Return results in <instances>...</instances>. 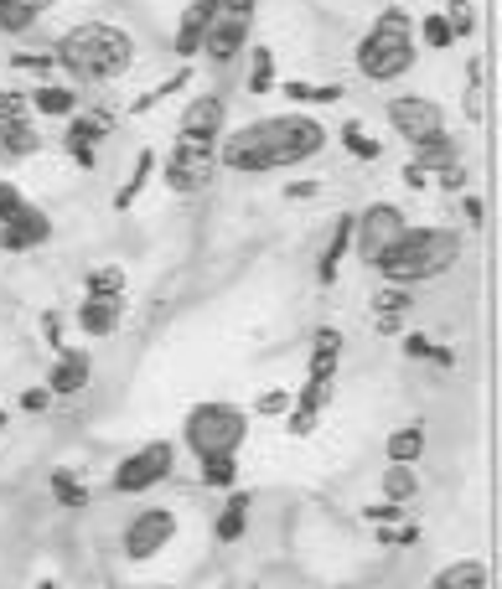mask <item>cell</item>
Returning a JSON list of instances; mask_svg holds the SVG:
<instances>
[{"mask_svg":"<svg viewBox=\"0 0 502 589\" xmlns=\"http://www.w3.org/2000/svg\"><path fill=\"white\" fill-rule=\"evenodd\" d=\"M327 145V130L311 114H270L254 119L244 130H233L218 150V161L233 171H275V166H295Z\"/></svg>","mask_w":502,"mask_h":589,"instance_id":"1","label":"cell"},{"mask_svg":"<svg viewBox=\"0 0 502 589\" xmlns=\"http://www.w3.org/2000/svg\"><path fill=\"white\" fill-rule=\"evenodd\" d=\"M57 62H63L73 78H83V83H109V78L130 73L135 42H130V31L109 26V21H83V26L63 31V42H57Z\"/></svg>","mask_w":502,"mask_h":589,"instance_id":"2","label":"cell"},{"mask_svg":"<svg viewBox=\"0 0 502 589\" xmlns=\"http://www.w3.org/2000/svg\"><path fill=\"white\" fill-rule=\"evenodd\" d=\"M461 259V238L451 228H404L383 254L373 259V269L394 285H415V279H435Z\"/></svg>","mask_w":502,"mask_h":589,"instance_id":"3","label":"cell"},{"mask_svg":"<svg viewBox=\"0 0 502 589\" xmlns=\"http://www.w3.org/2000/svg\"><path fill=\"white\" fill-rule=\"evenodd\" d=\"M358 68H363V78H378V83L404 78L415 68V21H409L404 6L383 11L373 21V31L358 42Z\"/></svg>","mask_w":502,"mask_h":589,"instance_id":"4","label":"cell"},{"mask_svg":"<svg viewBox=\"0 0 502 589\" xmlns=\"http://www.w3.org/2000/svg\"><path fill=\"white\" fill-rule=\"evenodd\" d=\"M182 440L197 460L208 455H239L244 440H249V414L239 409V403H197V409L187 414V429Z\"/></svg>","mask_w":502,"mask_h":589,"instance_id":"5","label":"cell"},{"mask_svg":"<svg viewBox=\"0 0 502 589\" xmlns=\"http://www.w3.org/2000/svg\"><path fill=\"white\" fill-rule=\"evenodd\" d=\"M337 357H342V336L327 326L311 347V367H306V388L301 398L290 403V429L295 434H311L321 424V409H327V393H332V378H337Z\"/></svg>","mask_w":502,"mask_h":589,"instance_id":"6","label":"cell"},{"mask_svg":"<svg viewBox=\"0 0 502 589\" xmlns=\"http://www.w3.org/2000/svg\"><path fill=\"white\" fill-rule=\"evenodd\" d=\"M389 124H394L409 145L446 140V109H440L435 99H415V93H404V99L389 104Z\"/></svg>","mask_w":502,"mask_h":589,"instance_id":"7","label":"cell"},{"mask_svg":"<svg viewBox=\"0 0 502 589\" xmlns=\"http://www.w3.org/2000/svg\"><path fill=\"white\" fill-rule=\"evenodd\" d=\"M404 228H409V223H404V212H399V207H389V202H373V207H363L358 223H352V254L373 264V259H378L383 248H389Z\"/></svg>","mask_w":502,"mask_h":589,"instance_id":"8","label":"cell"},{"mask_svg":"<svg viewBox=\"0 0 502 589\" xmlns=\"http://www.w3.org/2000/svg\"><path fill=\"white\" fill-rule=\"evenodd\" d=\"M171 460H176V450H171L166 440H156V445H145V450L125 455V460H120V471H114V491H125V496L151 491L156 481L171 476Z\"/></svg>","mask_w":502,"mask_h":589,"instance_id":"9","label":"cell"},{"mask_svg":"<svg viewBox=\"0 0 502 589\" xmlns=\"http://www.w3.org/2000/svg\"><path fill=\"white\" fill-rule=\"evenodd\" d=\"M213 171H218L213 150L182 140L171 150V161H166V186H171V192H182V197H192V192H202V186L213 181Z\"/></svg>","mask_w":502,"mask_h":589,"instance_id":"10","label":"cell"},{"mask_svg":"<svg viewBox=\"0 0 502 589\" xmlns=\"http://www.w3.org/2000/svg\"><path fill=\"white\" fill-rule=\"evenodd\" d=\"M171 538H176V517H171L166 507H151V512H140V517L125 527V558L145 564V558H156Z\"/></svg>","mask_w":502,"mask_h":589,"instance_id":"11","label":"cell"},{"mask_svg":"<svg viewBox=\"0 0 502 589\" xmlns=\"http://www.w3.org/2000/svg\"><path fill=\"white\" fill-rule=\"evenodd\" d=\"M47 238H52V223H47V212H37V207H21L16 217L0 223V248H6V254H26V248H37Z\"/></svg>","mask_w":502,"mask_h":589,"instance_id":"12","label":"cell"},{"mask_svg":"<svg viewBox=\"0 0 502 589\" xmlns=\"http://www.w3.org/2000/svg\"><path fill=\"white\" fill-rule=\"evenodd\" d=\"M218 130H223V99H218V93H202V99H192L187 114H182V140L213 145Z\"/></svg>","mask_w":502,"mask_h":589,"instance_id":"13","label":"cell"},{"mask_svg":"<svg viewBox=\"0 0 502 589\" xmlns=\"http://www.w3.org/2000/svg\"><path fill=\"white\" fill-rule=\"evenodd\" d=\"M244 42H249V21L244 16H213V26H208V37H202V52H208L213 62H233L244 52Z\"/></svg>","mask_w":502,"mask_h":589,"instance_id":"14","label":"cell"},{"mask_svg":"<svg viewBox=\"0 0 502 589\" xmlns=\"http://www.w3.org/2000/svg\"><path fill=\"white\" fill-rule=\"evenodd\" d=\"M213 16H218V0H192L187 16H182V26H176V52L192 57V52L202 47V37H208Z\"/></svg>","mask_w":502,"mask_h":589,"instance_id":"15","label":"cell"},{"mask_svg":"<svg viewBox=\"0 0 502 589\" xmlns=\"http://www.w3.org/2000/svg\"><path fill=\"white\" fill-rule=\"evenodd\" d=\"M88 352H63L57 357V367H52V378H47V388L52 393H83L88 388Z\"/></svg>","mask_w":502,"mask_h":589,"instance_id":"16","label":"cell"},{"mask_svg":"<svg viewBox=\"0 0 502 589\" xmlns=\"http://www.w3.org/2000/svg\"><path fill=\"white\" fill-rule=\"evenodd\" d=\"M109 135V119L104 114H88L78 124H68V150L78 155V166H94V140Z\"/></svg>","mask_w":502,"mask_h":589,"instance_id":"17","label":"cell"},{"mask_svg":"<svg viewBox=\"0 0 502 589\" xmlns=\"http://www.w3.org/2000/svg\"><path fill=\"white\" fill-rule=\"evenodd\" d=\"M78 326L88 336H114V326H120V300H99V295H88L78 305Z\"/></svg>","mask_w":502,"mask_h":589,"instance_id":"18","label":"cell"},{"mask_svg":"<svg viewBox=\"0 0 502 589\" xmlns=\"http://www.w3.org/2000/svg\"><path fill=\"white\" fill-rule=\"evenodd\" d=\"M430 589H487V564H477V558H461V564H446Z\"/></svg>","mask_w":502,"mask_h":589,"instance_id":"19","label":"cell"},{"mask_svg":"<svg viewBox=\"0 0 502 589\" xmlns=\"http://www.w3.org/2000/svg\"><path fill=\"white\" fill-rule=\"evenodd\" d=\"M26 104H32L37 114H47V119H57V114H73V88H68V83H47V88H37Z\"/></svg>","mask_w":502,"mask_h":589,"instance_id":"20","label":"cell"},{"mask_svg":"<svg viewBox=\"0 0 502 589\" xmlns=\"http://www.w3.org/2000/svg\"><path fill=\"white\" fill-rule=\"evenodd\" d=\"M420 450H425V429H420V424H409V429H394V434H389V460H394V465H415Z\"/></svg>","mask_w":502,"mask_h":589,"instance_id":"21","label":"cell"},{"mask_svg":"<svg viewBox=\"0 0 502 589\" xmlns=\"http://www.w3.org/2000/svg\"><path fill=\"white\" fill-rule=\"evenodd\" d=\"M0 145H6L11 155H37V130L26 119H0Z\"/></svg>","mask_w":502,"mask_h":589,"instance_id":"22","label":"cell"},{"mask_svg":"<svg viewBox=\"0 0 502 589\" xmlns=\"http://www.w3.org/2000/svg\"><path fill=\"white\" fill-rule=\"evenodd\" d=\"M244 522H249V496L233 491L228 507H223V517H218V538H223V543H239V538H244Z\"/></svg>","mask_w":502,"mask_h":589,"instance_id":"23","label":"cell"},{"mask_svg":"<svg viewBox=\"0 0 502 589\" xmlns=\"http://www.w3.org/2000/svg\"><path fill=\"white\" fill-rule=\"evenodd\" d=\"M420 491V481H415V471H409V465H389V476H383V496H389L394 507H404L409 496Z\"/></svg>","mask_w":502,"mask_h":589,"instance_id":"24","label":"cell"},{"mask_svg":"<svg viewBox=\"0 0 502 589\" xmlns=\"http://www.w3.org/2000/svg\"><path fill=\"white\" fill-rule=\"evenodd\" d=\"M347 248H352V217H342L337 233H332V248L321 254V279H337V264H342Z\"/></svg>","mask_w":502,"mask_h":589,"instance_id":"25","label":"cell"},{"mask_svg":"<svg viewBox=\"0 0 502 589\" xmlns=\"http://www.w3.org/2000/svg\"><path fill=\"white\" fill-rule=\"evenodd\" d=\"M233 476H239V455H208L202 460V481L208 486H233Z\"/></svg>","mask_w":502,"mask_h":589,"instance_id":"26","label":"cell"},{"mask_svg":"<svg viewBox=\"0 0 502 589\" xmlns=\"http://www.w3.org/2000/svg\"><path fill=\"white\" fill-rule=\"evenodd\" d=\"M120 290H125V269H94V274H88V295L120 300Z\"/></svg>","mask_w":502,"mask_h":589,"instance_id":"27","label":"cell"},{"mask_svg":"<svg viewBox=\"0 0 502 589\" xmlns=\"http://www.w3.org/2000/svg\"><path fill=\"white\" fill-rule=\"evenodd\" d=\"M378 310H383V316H378V331L394 336V331H399L394 316H399V310H409V295H404V290H383V295H378Z\"/></svg>","mask_w":502,"mask_h":589,"instance_id":"28","label":"cell"},{"mask_svg":"<svg viewBox=\"0 0 502 589\" xmlns=\"http://www.w3.org/2000/svg\"><path fill=\"white\" fill-rule=\"evenodd\" d=\"M275 88V57L254 47V73H249V93H270Z\"/></svg>","mask_w":502,"mask_h":589,"instance_id":"29","label":"cell"},{"mask_svg":"<svg viewBox=\"0 0 502 589\" xmlns=\"http://www.w3.org/2000/svg\"><path fill=\"white\" fill-rule=\"evenodd\" d=\"M52 491H57V502H63V507H83V502H88L83 481H73L68 471H57V476H52Z\"/></svg>","mask_w":502,"mask_h":589,"instance_id":"30","label":"cell"},{"mask_svg":"<svg viewBox=\"0 0 502 589\" xmlns=\"http://www.w3.org/2000/svg\"><path fill=\"white\" fill-rule=\"evenodd\" d=\"M420 37H425L430 47H451V42H456V31H451V21H446V16H425Z\"/></svg>","mask_w":502,"mask_h":589,"instance_id":"31","label":"cell"},{"mask_svg":"<svg viewBox=\"0 0 502 589\" xmlns=\"http://www.w3.org/2000/svg\"><path fill=\"white\" fill-rule=\"evenodd\" d=\"M37 16L26 11V6H16V0H0V31H26Z\"/></svg>","mask_w":502,"mask_h":589,"instance_id":"32","label":"cell"},{"mask_svg":"<svg viewBox=\"0 0 502 589\" xmlns=\"http://www.w3.org/2000/svg\"><path fill=\"white\" fill-rule=\"evenodd\" d=\"M26 207V197H21V186H11V181H0V223H6V217H16Z\"/></svg>","mask_w":502,"mask_h":589,"instance_id":"33","label":"cell"},{"mask_svg":"<svg viewBox=\"0 0 502 589\" xmlns=\"http://www.w3.org/2000/svg\"><path fill=\"white\" fill-rule=\"evenodd\" d=\"M347 150H352V155H363V161H373V155H378V145L358 130V124H347Z\"/></svg>","mask_w":502,"mask_h":589,"instance_id":"34","label":"cell"},{"mask_svg":"<svg viewBox=\"0 0 502 589\" xmlns=\"http://www.w3.org/2000/svg\"><path fill=\"white\" fill-rule=\"evenodd\" d=\"M26 109L32 104H26L21 93H0V119H26Z\"/></svg>","mask_w":502,"mask_h":589,"instance_id":"35","label":"cell"},{"mask_svg":"<svg viewBox=\"0 0 502 589\" xmlns=\"http://www.w3.org/2000/svg\"><path fill=\"white\" fill-rule=\"evenodd\" d=\"M259 414H275V419L290 414V393H264V398H259Z\"/></svg>","mask_w":502,"mask_h":589,"instance_id":"36","label":"cell"},{"mask_svg":"<svg viewBox=\"0 0 502 589\" xmlns=\"http://www.w3.org/2000/svg\"><path fill=\"white\" fill-rule=\"evenodd\" d=\"M21 409H26V414H42V409H47V388H26V393H21Z\"/></svg>","mask_w":502,"mask_h":589,"instance_id":"37","label":"cell"},{"mask_svg":"<svg viewBox=\"0 0 502 589\" xmlns=\"http://www.w3.org/2000/svg\"><path fill=\"white\" fill-rule=\"evenodd\" d=\"M295 99H337V88H306V83H285Z\"/></svg>","mask_w":502,"mask_h":589,"instance_id":"38","label":"cell"},{"mask_svg":"<svg viewBox=\"0 0 502 589\" xmlns=\"http://www.w3.org/2000/svg\"><path fill=\"white\" fill-rule=\"evenodd\" d=\"M218 11H228V16H254V0H218Z\"/></svg>","mask_w":502,"mask_h":589,"instance_id":"39","label":"cell"},{"mask_svg":"<svg viewBox=\"0 0 502 589\" xmlns=\"http://www.w3.org/2000/svg\"><path fill=\"white\" fill-rule=\"evenodd\" d=\"M466 26H471V11L456 6V11H451V31H466Z\"/></svg>","mask_w":502,"mask_h":589,"instance_id":"40","label":"cell"},{"mask_svg":"<svg viewBox=\"0 0 502 589\" xmlns=\"http://www.w3.org/2000/svg\"><path fill=\"white\" fill-rule=\"evenodd\" d=\"M16 6H26V11H32V16H42V11L52 6V0H16Z\"/></svg>","mask_w":502,"mask_h":589,"instance_id":"41","label":"cell"},{"mask_svg":"<svg viewBox=\"0 0 502 589\" xmlns=\"http://www.w3.org/2000/svg\"><path fill=\"white\" fill-rule=\"evenodd\" d=\"M0 424H6V414H0Z\"/></svg>","mask_w":502,"mask_h":589,"instance_id":"42","label":"cell"}]
</instances>
